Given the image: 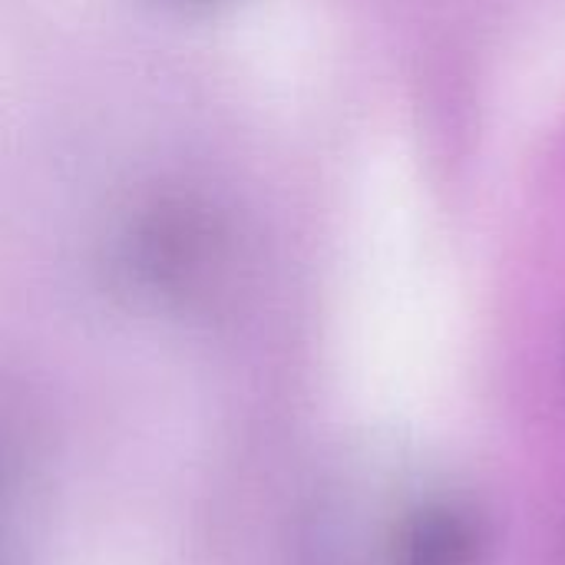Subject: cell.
<instances>
[{
	"label": "cell",
	"mask_w": 565,
	"mask_h": 565,
	"mask_svg": "<svg viewBox=\"0 0 565 565\" xmlns=\"http://www.w3.org/2000/svg\"><path fill=\"white\" fill-rule=\"evenodd\" d=\"M483 530L473 513L440 503L420 510L397 550V565H480Z\"/></svg>",
	"instance_id": "1"
}]
</instances>
